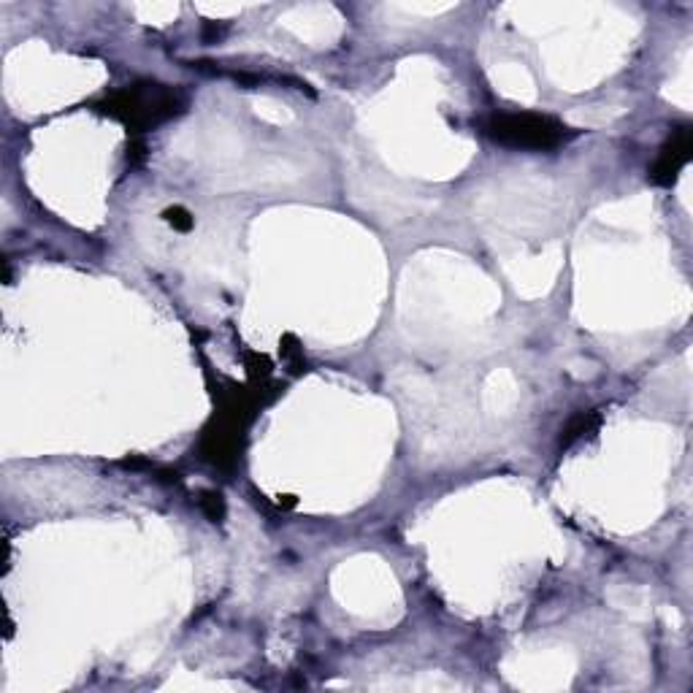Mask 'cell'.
<instances>
[{
    "label": "cell",
    "mask_w": 693,
    "mask_h": 693,
    "mask_svg": "<svg viewBox=\"0 0 693 693\" xmlns=\"http://www.w3.org/2000/svg\"><path fill=\"white\" fill-rule=\"evenodd\" d=\"M488 135L493 142L509 144V147H552L564 138V127L552 122L550 117L536 114H501L488 122Z\"/></svg>",
    "instance_id": "cell-1"
},
{
    "label": "cell",
    "mask_w": 693,
    "mask_h": 693,
    "mask_svg": "<svg viewBox=\"0 0 693 693\" xmlns=\"http://www.w3.org/2000/svg\"><path fill=\"white\" fill-rule=\"evenodd\" d=\"M688 150H690V138H688V130L680 133V138L674 144H669L655 166V182H671L674 174L680 171V166L688 160Z\"/></svg>",
    "instance_id": "cell-2"
},
{
    "label": "cell",
    "mask_w": 693,
    "mask_h": 693,
    "mask_svg": "<svg viewBox=\"0 0 693 693\" xmlns=\"http://www.w3.org/2000/svg\"><path fill=\"white\" fill-rule=\"evenodd\" d=\"M185 217H187V214H185L182 209H174V212H169V220H171V222H177L179 228H190V220H185Z\"/></svg>",
    "instance_id": "cell-3"
}]
</instances>
